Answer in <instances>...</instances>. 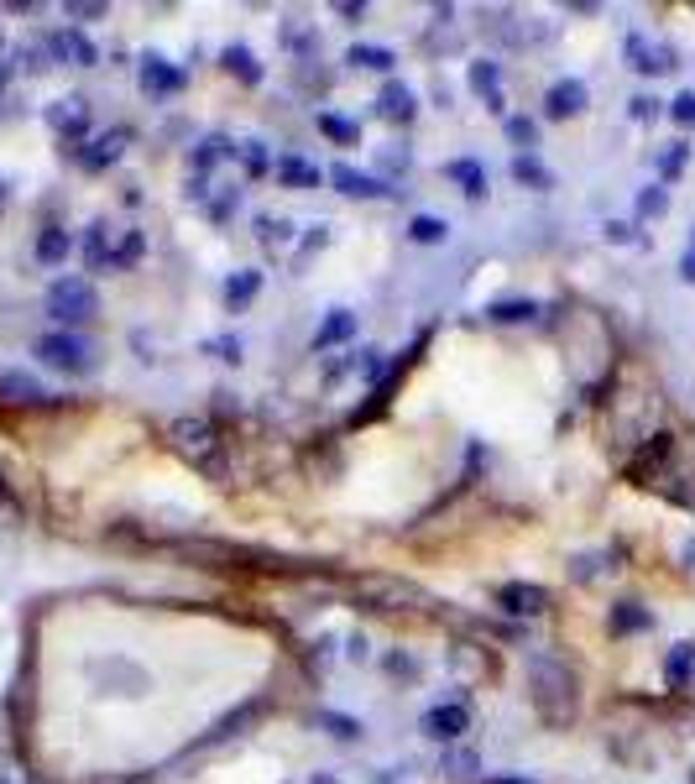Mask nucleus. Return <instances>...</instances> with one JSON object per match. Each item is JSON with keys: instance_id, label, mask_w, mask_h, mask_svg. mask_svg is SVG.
I'll return each mask as SVG.
<instances>
[{"instance_id": "cd10ccee", "label": "nucleus", "mask_w": 695, "mask_h": 784, "mask_svg": "<svg viewBox=\"0 0 695 784\" xmlns=\"http://www.w3.org/2000/svg\"><path fill=\"white\" fill-rule=\"evenodd\" d=\"M0 398H6V403H42L48 392H42V382L27 377V372H6V377H0Z\"/></svg>"}, {"instance_id": "f3484780", "label": "nucleus", "mask_w": 695, "mask_h": 784, "mask_svg": "<svg viewBox=\"0 0 695 784\" xmlns=\"http://www.w3.org/2000/svg\"><path fill=\"white\" fill-rule=\"evenodd\" d=\"M471 89L486 100V110H497V115L507 110V105H502V68H497V63H486V58L471 63Z\"/></svg>"}, {"instance_id": "58836bf2", "label": "nucleus", "mask_w": 695, "mask_h": 784, "mask_svg": "<svg viewBox=\"0 0 695 784\" xmlns=\"http://www.w3.org/2000/svg\"><path fill=\"white\" fill-rule=\"evenodd\" d=\"M293 236V225L288 220H272V215H257V241L262 246H283Z\"/></svg>"}, {"instance_id": "7ed1b4c3", "label": "nucleus", "mask_w": 695, "mask_h": 784, "mask_svg": "<svg viewBox=\"0 0 695 784\" xmlns=\"http://www.w3.org/2000/svg\"><path fill=\"white\" fill-rule=\"evenodd\" d=\"M48 314L58 325H89V319L100 314V293L89 278H58L48 288Z\"/></svg>"}, {"instance_id": "c756f323", "label": "nucleus", "mask_w": 695, "mask_h": 784, "mask_svg": "<svg viewBox=\"0 0 695 784\" xmlns=\"http://www.w3.org/2000/svg\"><path fill=\"white\" fill-rule=\"evenodd\" d=\"M84 257H89V267H95V272L110 267V225L105 220H95V225L84 230Z\"/></svg>"}, {"instance_id": "79ce46f5", "label": "nucleus", "mask_w": 695, "mask_h": 784, "mask_svg": "<svg viewBox=\"0 0 695 784\" xmlns=\"http://www.w3.org/2000/svg\"><path fill=\"white\" fill-rule=\"evenodd\" d=\"M204 351H210L215 361H230V366H236V361H241V340L220 335V340H210V345H204Z\"/></svg>"}, {"instance_id": "8fccbe9b", "label": "nucleus", "mask_w": 695, "mask_h": 784, "mask_svg": "<svg viewBox=\"0 0 695 784\" xmlns=\"http://www.w3.org/2000/svg\"><path fill=\"white\" fill-rule=\"evenodd\" d=\"M680 278H685V283H695V236H690L685 257H680Z\"/></svg>"}, {"instance_id": "5fc2aeb1", "label": "nucleus", "mask_w": 695, "mask_h": 784, "mask_svg": "<svg viewBox=\"0 0 695 784\" xmlns=\"http://www.w3.org/2000/svg\"><path fill=\"white\" fill-rule=\"evenodd\" d=\"M486 784H534V779H528V774H492Z\"/></svg>"}, {"instance_id": "f03ea898", "label": "nucleus", "mask_w": 695, "mask_h": 784, "mask_svg": "<svg viewBox=\"0 0 695 784\" xmlns=\"http://www.w3.org/2000/svg\"><path fill=\"white\" fill-rule=\"evenodd\" d=\"M168 445L189 460V466L199 476H210V481H225L230 471V460H225V440H220V429L210 419H194V413H183V419L168 424Z\"/></svg>"}, {"instance_id": "a19ab883", "label": "nucleus", "mask_w": 695, "mask_h": 784, "mask_svg": "<svg viewBox=\"0 0 695 784\" xmlns=\"http://www.w3.org/2000/svg\"><path fill=\"white\" fill-rule=\"evenodd\" d=\"M445 774H455V779H471V774H476V753H466V748L445 753Z\"/></svg>"}, {"instance_id": "39448f33", "label": "nucleus", "mask_w": 695, "mask_h": 784, "mask_svg": "<svg viewBox=\"0 0 695 784\" xmlns=\"http://www.w3.org/2000/svg\"><path fill=\"white\" fill-rule=\"evenodd\" d=\"M471 727V711L460 706V701H445V706H429L424 711V737H434V743H460Z\"/></svg>"}, {"instance_id": "09e8293b", "label": "nucleus", "mask_w": 695, "mask_h": 784, "mask_svg": "<svg viewBox=\"0 0 695 784\" xmlns=\"http://www.w3.org/2000/svg\"><path fill=\"white\" fill-rule=\"evenodd\" d=\"M387 670H392V675H419V664H413L408 654H392V659H387Z\"/></svg>"}, {"instance_id": "ddd939ff", "label": "nucleus", "mask_w": 695, "mask_h": 784, "mask_svg": "<svg viewBox=\"0 0 695 784\" xmlns=\"http://www.w3.org/2000/svg\"><path fill=\"white\" fill-rule=\"evenodd\" d=\"M48 126H53L58 136H79V131L89 126V100H84V95L53 100V105H48Z\"/></svg>"}, {"instance_id": "ea45409f", "label": "nucleus", "mask_w": 695, "mask_h": 784, "mask_svg": "<svg viewBox=\"0 0 695 784\" xmlns=\"http://www.w3.org/2000/svg\"><path fill=\"white\" fill-rule=\"evenodd\" d=\"M236 152H241L246 173H267V168H272V157H267V142H241Z\"/></svg>"}, {"instance_id": "5701e85b", "label": "nucleus", "mask_w": 695, "mask_h": 784, "mask_svg": "<svg viewBox=\"0 0 695 784\" xmlns=\"http://www.w3.org/2000/svg\"><path fill=\"white\" fill-rule=\"evenodd\" d=\"M445 173L460 183V194H466V199H486V168L476 163V157H455Z\"/></svg>"}, {"instance_id": "6e6d98bb", "label": "nucleus", "mask_w": 695, "mask_h": 784, "mask_svg": "<svg viewBox=\"0 0 695 784\" xmlns=\"http://www.w3.org/2000/svg\"><path fill=\"white\" fill-rule=\"evenodd\" d=\"M680 560H685V570H695V539H685V544H680Z\"/></svg>"}, {"instance_id": "dca6fc26", "label": "nucleus", "mask_w": 695, "mask_h": 784, "mask_svg": "<svg viewBox=\"0 0 695 784\" xmlns=\"http://www.w3.org/2000/svg\"><path fill=\"white\" fill-rule=\"evenodd\" d=\"M178 555H183V560H194V565H210V570H225V565L246 560L241 549H230V544H210V539H189V544H178Z\"/></svg>"}, {"instance_id": "f704fd0d", "label": "nucleus", "mask_w": 695, "mask_h": 784, "mask_svg": "<svg viewBox=\"0 0 695 784\" xmlns=\"http://www.w3.org/2000/svg\"><path fill=\"white\" fill-rule=\"evenodd\" d=\"M669 210V189L664 183H648V189L638 194V220H659Z\"/></svg>"}, {"instance_id": "9b49d317", "label": "nucleus", "mask_w": 695, "mask_h": 784, "mask_svg": "<svg viewBox=\"0 0 695 784\" xmlns=\"http://www.w3.org/2000/svg\"><path fill=\"white\" fill-rule=\"evenodd\" d=\"M136 79H142L147 95H178V89H183V68H178V63H168L162 53H147V58H142V68H136Z\"/></svg>"}, {"instance_id": "4d7b16f0", "label": "nucleus", "mask_w": 695, "mask_h": 784, "mask_svg": "<svg viewBox=\"0 0 695 784\" xmlns=\"http://www.w3.org/2000/svg\"><path fill=\"white\" fill-rule=\"evenodd\" d=\"M6 204H11V183L0 178V215H6Z\"/></svg>"}, {"instance_id": "72a5a7b5", "label": "nucleus", "mask_w": 695, "mask_h": 784, "mask_svg": "<svg viewBox=\"0 0 695 784\" xmlns=\"http://www.w3.org/2000/svg\"><path fill=\"white\" fill-rule=\"evenodd\" d=\"M669 450H675V434H654L643 450H638V460H633V476H643L648 466H659V460H669Z\"/></svg>"}, {"instance_id": "412c9836", "label": "nucleus", "mask_w": 695, "mask_h": 784, "mask_svg": "<svg viewBox=\"0 0 695 784\" xmlns=\"http://www.w3.org/2000/svg\"><path fill=\"white\" fill-rule=\"evenodd\" d=\"M220 63H225V74H236L241 84H262V63H257L251 48H241V42H230V48L220 53Z\"/></svg>"}, {"instance_id": "393cba45", "label": "nucleus", "mask_w": 695, "mask_h": 784, "mask_svg": "<svg viewBox=\"0 0 695 784\" xmlns=\"http://www.w3.org/2000/svg\"><path fill=\"white\" fill-rule=\"evenodd\" d=\"M345 63H351V68H372V74H392V68H398V53H392V48H372V42H356V48L345 53Z\"/></svg>"}, {"instance_id": "f8f14e48", "label": "nucleus", "mask_w": 695, "mask_h": 784, "mask_svg": "<svg viewBox=\"0 0 695 784\" xmlns=\"http://www.w3.org/2000/svg\"><path fill=\"white\" fill-rule=\"evenodd\" d=\"M126 142H131V131H105V136H95V142H89L84 152H79V163L89 168V173H105L110 163H121V152H126Z\"/></svg>"}, {"instance_id": "c03bdc74", "label": "nucleus", "mask_w": 695, "mask_h": 784, "mask_svg": "<svg viewBox=\"0 0 695 784\" xmlns=\"http://www.w3.org/2000/svg\"><path fill=\"white\" fill-rule=\"evenodd\" d=\"M628 105H633V110H628L633 121H654V115H659V100H654V95H633Z\"/></svg>"}, {"instance_id": "4c0bfd02", "label": "nucleus", "mask_w": 695, "mask_h": 784, "mask_svg": "<svg viewBox=\"0 0 695 784\" xmlns=\"http://www.w3.org/2000/svg\"><path fill=\"white\" fill-rule=\"evenodd\" d=\"M685 157H690V147H685V142H669V147L659 152V178H664V183H669V178H680Z\"/></svg>"}, {"instance_id": "f257e3e1", "label": "nucleus", "mask_w": 695, "mask_h": 784, "mask_svg": "<svg viewBox=\"0 0 695 784\" xmlns=\"http://www.w3.org/2000/svg\"><path fill=\"white\" fill-rule=\"evenodd\" d=\"M528 685H534V706L549 727H565L575 717V670L554 654H528Z\"/></svg>"}, {"instance_id": "3c124183", "label": "nucleus", "mask_w": 695, "mask_h": 784, "mask_svg": "<svg viewBox=\"0 0 695 784\" xmlns=\"http://www.w3.org/2000/svg\"><path fill=\"white\" fill-rule=\"evenodd\" d=\"M570 575H575V581H591V575H596V560H591V555H581V560H575V570H570Z\"/></svg>"}, {"instance_id": "473e14b6", "label": "nucleus", "mask_w": 695, "mask_h": 784, "mask_svg": "<svg viewBox=\"0 0 695 784\" xmlns=\"http://www.w3.org/2000/svg\"><path fill=\"white\" fill-rule=\"evenodd\" d=\"M445 236H450V225L439 215H413L408 220V241H419V246H439Z\"/></svg>"}, {"instance_id": "1a4fd4ad", "label": "nucleus", "mask_w": 695, "mask_h": 784, "mask_svg": "<svg viewBox=\"0 0 695 784\" xmlns=\"http://www.w3.org/2000/svg\"><path fill=\"white\" fill-rule=\"evenodd\" d=\"M324 178H330V183H335V189H340L345 199H392V189H387L382 178H372V173H356L351 163H335V168L324 173Z\"/></svg>"}, {"instance_id": "4468645a", "label": "nucleus", "mask_w": 695, "mask_h": 784, "mask_svg": "<svg viewBox=\"0 0 695 784\" xmlns=\"http://www.w3.org/2000/svg\"><path fill=\"white\" fill-rule=\"evenodd\" d=\"M377 110L387 115V121L408 126L413 115H419V95H413L408 84H398V79H392V84H382V95H377Z\"/></svg>"}, {"instance_id": "a18cd8bd", "label": "nucleus", "mask_w": 695, "mask_h": 784, "mask_svg": "<svg viewBox=\"0 0 695 784\" xmlns=\"http://www.w3.org/2000/svg\"><path fill=\"white\" fill-rule=\"evenodd\" d=\"M0 784H27V769H21L11 753H0Z\"/></svg>"}, {"instance_id": "37998d69", "label": "nucleus", "mask_w": 695, "mask_h": 784, "mask_svg": "<svg viewBox=\"0 0 695 784\" xmlns=\"http://www.w3.org/2000/svg\"><path fill=\"white\" fill-rule=\"evenodd\" d=\"M669 115H675L680 126H695V89H685V95H675V105H669Z\"/></svg>"}, {"instance_id": "bf43d9fd", "label": "nucleus", "mask_w": 695, "mask_h": 784, "mask_svg": "<svg viewBox=\"0 0 695 784\" xmlns=\"http://www.w3.org/2000/svg\"><path fill=\"white\" fill-rule=\"evenodd\" d=\"M690 784H695V774H690Z\"/></svg>"}, {"instance_id": "c85d7f7f", "label": "nucleus", "mask_w": 695, "mask_h": 784, "mask_svg": "<svg viewBox=\"0 0 695 784\" xmlns=\"http://www.w3.org/2000/svg\"><path fill=\"white\" fill-rule=\"evenodd\" d=\"M690 675H695V643H675V649H669V659H664V680L675 685V690H685Z\"/></svg>"}, {"instance_id": "2f4dec72", "label": "nucleus", "mask_w": 695, "mask_h": 784, "mask_svg": "<svg viewBox=\"0 0 695 784\" xmlns=\"http://www.w3.org/2000/svg\"><path fill=\"white\" fill-rule=\"evenodd\" d=\"M314 727H319V732H330V737H340V743H356V737L366 732L356 717H345V711H319Z\"/></svg>"}, {"instance_id": "6e6552de", "label": "nucleus", "mask_w": 695, "mask_h": 784, "mask_svg": "<svg viewBox=\"0 0 695 784\" xmlns=\"http://www.w3.org/2000/svg\"><path fill=\"white\" fill-rule=\"evenodd\" d=\"M591 100V89L581 79H554L549 84V95H544V115L549 121H570V115H581Z\"/></svg>"}, {"instance_id": "aec40b11", "label": "nucleus", "mask_w": 695, "mask_h": 784, "mask_svg": "<svg viewBox=\"0 0 695 784\" xmlns=\"http://www.w3.org/2000/svg\"><path fill=\"white\" fill-rule=\"evenodd\" d=\"M513 178L523 183V189H534V194H549V189H554V173L539 163L534 152H518V157H513Z\"/></svg>"}, {"instance_id": "49530a36", "label": "nucleus", "mask_w": 695, "mask_h": 784, "mask_svg": "<svg viewBox=\"0 0 695 784\" xmlns=\"http://www.w3.org/2000/svg\"><path fill=\"white\" fill-rule=\"evenodd\" d=\"M68 16H74V21H100L105 6H100V0H74V6H68Z\"/></svg>"}, {"instance_id": "2eb2a0df", "label": "nucleus", "mask_w": 695, "mask_h": 784, "mask_svg": "<svg viewBox=\"0 0 695 784\" xmlns=\"http://www.w3.org/2000/svg\"><path fill=\"white\" fill-rule=\"evenodd\" d=\"M356 330H361V319L351 309H330V319L314 330V351H335V345H345Z\"/></svg>"}, {"instance_id": "e433bc0d", "label": "nucleus", "mask_w": 695, "mask_h": 784, "mask_svg": "<svg viewBox=\"0 0 695 784\" xmlns=\"http://www.w3.org/2000/svg\"><path fill=\"white\" fill-rule=\"evenodd\" d=\"M507 136H513L518 147L534 152L539 147V121H528V115H507Z\"/></svg>"}, {"instance_id": "b1692460", "label": "nucleus", "mask_w": 695, "mask_h": 784, "mask_svg": "<svg viewBox=\"0 0 695 784\" xmlns=\"http://www.w3.org/2000/svg\"><path fill=\"white\" fill-rule=\"evenodd\" d=\"M607 622H612V633H622V638H628V633H648V628H654V612H648V607H638V602H617Z\"/></svg>"}, {"instance_id": "0eeeda50", "label": "nucleus", "mask_w": 695, "mask_h": 784, "mask_svg": "<svg viewBox=\"0 0 695 784\" xmlns=\"http://www.w3.org/2000/svg\"><path fill=\"white\" fill-rule=\"evenodd\" d=\"M497 607L513 612V617H539V612H549V591L534 581H507L497 591Z\"/></svg>"}, {"instance_id": "603ef678", "label": "nucleus", "mask_w": 695, "mask_h": 784, "mask_svg": "<svg viewBox=\"0 0 695 784\" xmlns=\"http://www.w3.org/2000/svg\"><path fill=\"white\" fill-rule=\"evenodd\" d=\"M340 16H345V21H361L366 6H356V0H340Z\"/></svg>"}, {"instance_id": "de8ad7c7", "label": "nucleus", "mask_w": 695, "mask_h": 784, "mask_svg": "<svg viewBox=\"0 0 695 784\" xmlns=\"http://www.w3.org/2000/svg\"><path fill=\"white\" fill-rule=\"evenodd\" d=\"M601 230H607V241H617V246H628V241H633V225H628V220H607Z\"/></svg>"}, {"instance_id": "9d476101", "label": "nucleus", "mask_w": 695, "mask_h": 784, "mask_svg": "<svg viewBox=\"0 0 695 784\" xmlns=\"http://www.w3.org/2000/svg\"><path fill=\"white\" fill-rule=\"evenodd\" d=\"M48 53L58 58V63H74V68H95L100 63V48L89 42L79 27H63L58 37H48Z\"/></svg>"}, {"instance_id": "423d86ee", "label": "nucleus", "mask_w": 695, "mask_h": 784, "mask_svg": "<svg viewBox=\"0 0 695 784\" xmlns=\"http://www.w3.org/2000/svg\"><path fill=\"white\" fill-rule=\"evenodd\" d=\"M356 596H361V602H372V607H382V612H398L403 602H424V591H413L403 581H387V575H366V581L356 586Z\"/></svg>"}, {"instance_id": "c9c22d12", "label": "nucleus", "mask_w": 695, "mask_h": 784, "mask_svg": "<svg viewBox=\"0 0 695 784\" xmlns=\"http://www.w3.org/2000/svg\"><path fill=\"white\" fill-rule=\"evenodd\" d=\"M319 131H324V136H335L340 147H351V142H361V126H351V121H340V115H330V110H319Z\"/></svg>"}, {"instance_id": "a878e982", "label": "nucleus", "mask_w": 695, "mask_h": 784, "mask_svg": "<svg viewBox=\"0 0 695 784\" xmlns=\"http://www.w3.org/2000/svg\"><path fill=\"white\" fill-rule=\"evenodd\" d=\"M220 157H236V142H230V136H204V142L194 147V157H189V163H194V178H204V173L220 163Z\"/></svg>"}, {"instance_id": "20e7f679", "label": "nucleus", "mask_w": 695, "mask_h": 784, "mask_svg": "<svg viewBox=\"0 0 695 784\" xmlns=\"http://www.w3.org/2000/svg\"><path fill=\"white\" fill-rule=\"evenodd\" d=\"M37 356L48 361L53 372H68V377L95 372V345H89L84 335H74V330H53V335H42V340H37Z\"/></svg>"}, {"instance_id": "a211bd4d", "label": "nucleus", "mask_w": 695, "mask_h": 784, "mask_svg": "<svg viewBox=\"0 0 695 784\" xmlns=\"http://www.w3.org/2000/svg\"><path fill=\"white\" fill-rule=\"evenodd\" d=\"M272 173H277V183H283V189H319V178H324L314 163H304V157H277Z\"/></svg>"}, {"instance_id": "864d4df0", "label": "nucleus", "mask_w": 695, "mask_h": 784, "mask_svg": "<svg viewBox=\"0 0 695 784\" xmlns=\"http://www.w3.org/2000/svg\"><path fill=\"white\" fill-rule=\"evenodd\" d=\"M345 654H351V659H366V654H372V643H366V638L356 633V638H351V649H345Z\"/></svg>"}, {"instance_id": "7c9ffc66", "label": "nucleus", "mask_w": 695, "mask_h": 784, "mask_svg": "<svg viewBox=\"0 0 695 784\" xmlns=\"http://www.w3.org/2000/svg\"><path fill=\"white\" fill-rule=\"evenodd\" d=\"M142 257H147V236H142V230H126V236H121V246H110V267H115V272L136 267Z\"/></svg>"}, {"instance_id": "13d9d810", "label": "nucleus", "mask_w": 695, "mask_h": 784, "mask_svg": "<svg viewBox=\"0 0 695 784\" xmlns=\"http://www.w3.org/2000/svg\"><path fill=\"white\" fill-rule=\"evenodd\" d=\"M6 79H11V58H0V89H6Z\"/></svg>"}, {"instance_id": "6ab92c4d", "label": "nucleus", "mask_w": 695, "mask_h": 784, "mask_svg": "<svg viewBox=\"0 0 695 784\" xmlns=\"http://www.w3.org/2000/svg\"><path fill=\"white\" fill-rule=\"evenodd\" d=\"M257 293H262V272H257V267L230 272V278H225V309H246Z\"/></svg>"}, {"instance_id": "4be33fe9", "label": "nucleus", "mask_w": 695, "mask_h": 784, "mask_svg": "<svg viewBox=\"0 0 695 784\" xmlns=\"http://www.w3.org/2000/svg\"><path fill=\"white\" fill-rule=\"evenodd\" d=\"M68 251H74L68 230H63V225H42V236H37V262H42V267H58V262H68Z\"/></svg>"}, {"instance_id": "bb28decb", "label": "nucleus", "mask_w": 695, "mask_h": 784, "mask_svg": "<svg viewBox=\"0 0 695 784\" xmlns=\"http://www.w3.org/2000/svg\"><path fill=\"white\" fill-rule=\"evenodd\" d=\"M534 314H539L534 298H497V304H486L492 325H523V319H534Z\"/></svg>"}]
</instances>
